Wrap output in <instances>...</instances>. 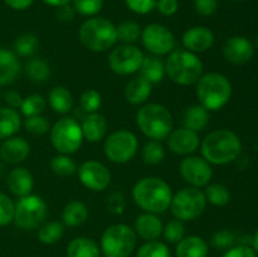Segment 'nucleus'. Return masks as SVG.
Here are the masks:
<instances>
[{"label": "nucleus", "instance_id": "09e8293b", "mask_svg": "<svg viewBox=\"0 0 258 257\" xmlns=\"http://www.w3.org/2000/svg\"><path fill=\"white\" fill-rule=\"evenodd\" d=\"M126 207V198L121 191L112 193L107 199V208L111 213L121 214Z\"/></svg>", "mask_w": 258, "mask_h": 257}, {"label": "nucleus", "instance_id": "864d4df0", "mask_svg": "<svg viewBox=\"0 0 258 257\" xmlns=\"http://www.w3.org/2000/svg\"><path fill=\"white\" fill-rule=\"evenodd\" d=\"M4 100L5 102L10 106V108H14V110L20 107L23 103L22 96L18 92H15V91H7V92L4 93Z\"/></svg>", "mask_w": 258, "mask_h": 257}, {"label": "nucleus", "instance_id": "6e6552de", "mask_svg": "<svg viewBox=\"0 0 258 257\" xmlns=\"http://www.w3.org/2000/svg\"><path fill=\"white\" fill-rule=\"evenodd\" d=\"M207 207V198L199 188L188 186L173 196L170 202L171 213L181 222L194 221L202 216Z\"/></svg>", "mask_w": 258, "mask_h": 257}, {"label": "nucleus", "instance_id": "aec40b11", "mask_svg": "<svg viewBox=\"0 0 258 257\" xmlns=\"http://www.w3.org/2000/svg\"><path fill=\"white\" fill-rule=\"evenodd\" d=\"M7 183L10 191L17 197H20V198L29 196L33 190V186H34L32 173L28 169L20 168V166L14 168L10 171Z\"/></svg>", "mask_w": 258, "mask_h": 257}, {"label": "nucleus", "instance_id": "4be33fe9", "mask_svg": "<svg viewBox=\"0 0 258 257\" xmlns=\"http://www.w3.org/2000/svg\"><path fill=\"white\" fill-rule=\"evenodd\" d=\"M81 127H82L83 138L87 139L90 143H97L102 140L107 133V121L103 115L93 112L85 118Z\"/></svg>", "mask_w": 258, "mask_h": 257}, {"label": "nucleus", "instance_id": "c9c22d12", "mask_svg": "<svg viewBox=\"0 0 258 257\" xmlns=\"http://www.w3.org/2000/svg\"><path fill=\"white\" fill-rule=\"evenodd\" d=\"M207 202L212 203L213 206L217 207H223L231 199V194H229L228 189L222 184H211L207 185L206 191H204Z\"/></svg>", "mask_w": 258, "mask_h": 257}, {"label": "nucleus", "instance_id": "c85d7f7f", "mask_svg": "<svg viewBox=\"0 0 258 257\" xmlns=\"http://www.w3.org/2000/svg\"><path fill=\"white\" fill-rule=\"evenodd\" d=\"M88 218V209L85 203L80 201L70 202L62 213L63 223L68 227H77L85 223Z\"/></svg>", "mask_w": 258, "mask_h": 257}, {"label": "nucleus", "instance_id": "e433bc0d", "mask_svg": "<svg viewBox=\"0 0 258 257\" xmlns=\"http://www.w3.org/2000/svg\"><path fill=\"white\" fill-rule=\"evenodd\" d=\"M141 156H143L144 163L148 165H156V164L161 163L165 156V151H164L163 145L159 141L151 140L145 144L141 151Z\"/></svg>", "mask_w": 258, "mask_h": 257}, {"label": "nucleus", "instance_id": "9d476101", "mask_svg": "<svg viewBox=\"0 0 258 257\" xmlns=\"http://www.w3.org/2000/svg\"><path fill=\"white\" fill-rule=\"evenodd\" d=\"M47 204L38 196H25L15 204L14 223L23 231H33L44 222Z\"/></svg>", "mask_w": 258, "mask_h": 257}, {"label": "nucleus", "instance_id": "a878e982", "mask_svg": "<svg viewBox=\"0 0 258 257\" xmlns=\"http://www.w3.org/2000/svg\"><path fill=\"white\" fill-rule=\"evenodd\" d=\"M209 123V112L202 105H193L188 107L183 116V125L185 128L196 133L204 130Z\"/></svg>", "mask_w": 258, "mask_h": 257}, {"label": "nucleus", "instance_id": "3c124183", "mask_svg": "<svg viewBox=\"0 0 258 257\" xmlns=\"http://www.w3.org/2000/svg\"><path fill=\"white\" fill-rule=\"evenodd\" d=\"M156 8L163 15L170 17V15H174L178 12L179 3L178 0H159L156 3Z\"/></svg>", "mask_w": 258, "mask_h": 257}, {"label": "nucleus", "instance_id": "473e14b6", "mask_svg": "<svg viewBox=\"0 0 258 257\" xmlns=\"http://www.w3.org/2000/svg\"><path fill=\"white\" fill-rule=\"evenodd\" d=\"M27 75L34 83H43L49 78L50 68L45 60L40 58H33L27 65Z\"/></svg>", "mask_w": 258, "mask_h": 257}, {"label": "nucleus", "instance_id": "4c0bfd02", "mask_svg": "<svg viewBox=\"0 0 258 257\" xmlns=\"http://www.w3.org/2000/svg\"><path fill=\"white\" fill-rule=\"evenodd\" d=\"M116 33H117V40L122 42L123 44H131L140 38L141 29L138 23L123 22L116 27Z\"/></svg>", "mask_w": 258, "mask_h": 257}, {"label": "nucleus", "instance_id": "dca6fc26", "mask_svg": "<svg viewBox=\"0 0 258 257\" xmlns=\"http://www.w3.org/2000/svg\"><path fill=\"white\" fill-rule=\"evenodd\" d=\"M223 57L233 65H243L253 57V44L244 37H232L224 43Z\"/></svg>", "mask_w": 258, "mask_h": 257}, {"label": "nucleus", "instance_id": "b1692460", "mask_svg": "<svg viewBox=\"0 0 258 257\" xmlns=\"http://www.w3.org/2000/svg\"><path fill=\"white\" fill-rule=\"evenodd\" d=\"M175 253L176 257H207L208 244L202 237H184L180 242H178Z\"/></svg>", "mask_w": 258, "mask_h": 257}, {"label": "nucleus", "instance_id": "052dcab7", "mask_svg": "<svg viewBox=\"0 0 258 257\" xmlns=\"http://www.w3.org/2000/svg\"><path fill=\"white\" fill-rule=\"evenodd\" d=\"M2 96H3V93H2V91H0V98H2Z\"/></svg>", "mask_w": 258, "mask_h": 257}, {"label": "nucleus", "instance_id": "423d86ee", "mask_svg": "<svg viewBox=\"0 0 258 257\" xmlns=\"http://www.w3.org/2000/svg\"><path fill=\"white\" fill-rule=\"evenodd\" d=\"M83 47L92 52H105L117 42L116 27L105 18H91L86 20L78 32Z\"/></svg>", "mask_w": 258, "mask_h": 257}, {"label": "nucleus", "instance_id": "a18cd8bd", "mask_svg": "<svg viewBox=\"0 0 258 257\" xmlns=\"http://www.w3.org/2000/svg\"><path fill=\"white\" fill-rule=\"evenodd\" d=\"M103 0H73L76 12L82 15H95L102 9Z\"/></svg>", "mask_w": 258, "mask_h": 257}, {"label": "nucleus", "instance_id": "6ab92c4d", "mask_svg": "<svg viewBox=\"0 0 258 257\" xmlns=\"http://www.w3.org/2000/svg\"><path fill=\"white\" fill-rule=\"evenodd\" d=\"M30 153L29 144L23 138H9L0 148V158L9 164L24 161Z\"/></svg>", "mask_w": 258, "mask_h": 257}, {"label": "nucleus", "instance_id": "5fc2aeb1", "mask_svg": "<svg viewBox=\"0 0 258 257\" xmlns=\"http://www.w3.org/2000/svg\"><path fill=\"white\" fill-rule=\"evenodd\" d=\"M57 17L62 22H71L73 19V17H75V9L72 7H70L68 4L58 7Z\"/></svg>", "mask_w": 258, "mask_h": 257}, {"label": "nucleus", "instance_id": "9b49d317", "mask_svg": "<svg viewBox=\"0 0 258 257\" xmlns=\"http://www.w3.org/2000/svg\"><path fill=\"white\" fill-rule=\"evenodd\" d=\"M138 145V139L131 131L118 130L106 138L103 150L112 163L125 164L135 156Z\"/></svg>", "mask_w": 258, "mask_h": 257}, {"label": "nucleus", "instance_id": "72a5a7b5", "mask_svg": "<svg viewBox=\"0 0 258 257\" xmlns=\"http://www.w3.org/2000/svg\"><path fill=\"white\" fill-rule=\"evenodd\" d=\"M39 40L32 33H24L14 42V52L20 57H29L38 50Z\"/></svg>", "mask_w": 258, "mask_h": 257}, {"label": "nucleus", "instance_id": "2f4dec72", "mask_svg": "<svg viewBox=\"0 0 258 257\" xmlns=\"http://www.w3.org/2000/svg\"><path fill=\"white\" fill-rule=\"evenodd\" d=\"M64 233V226L59 222H47L38 231V238L44 244H53L59 241Z\"/></svg>", "mask_w": 258, "mask_h": 257}, {"label": "nucleus", "instance_id": "58836bf2", "mask_svg": "<svg viewBox=\"0 0 258 257\" xmlns=\"http://www.w3.org/2000/svg\"><path fill=\"white\" fill-rule=\"evenodd\" d=\"M136 257H170V251L163 242L148 241L138 249Z\"/></svg>", "mask_w": 258, "mask_h": 257}, {"label": "nucleus", "instance_id": "49530a36", "mask_svg": "<svg viewBox=\"0 0 258 257\" xmlns=\"http://www.w3.org/2000/svg\"><path fill=\"white\" fill-rule=\"evenodd\" d=\"M234 241H236L234 233L228 229L216 232L212 237V244L219 249H229L234 244Z\"/></svg>", "mask_w": 258, "mask_h": 257}, {"label": "nucleus", "instance_id": "20e7f679", "mask_svg": "<svg viewBox=\"0 0 258 257\" xmlns=\"http://www.w3.org/2000/svg\"><path fill=\"white\" fill-rule=\"evenodd\" d=\"M136 123L144 135L156 141L168 138L174 125L170 111L159 103L143 106L136 115Z\"/></svg>", "mask_w": 258, "mask_h": 257}, {"label": "nucleus", "instance_id": "8fccbe9b", "mask_svg": "<svg viewBox=\"0 0 258 257\" xmlns=\"http://www.w3.org/2000/svg\"><path fill=\"white\" fill-rule=\"evenodd\" d=\"M194 8L198 14L209 17L218 9V0H194Z\"/></svg>", "mask_w": 258, "mask_h": 257}, {"label": "nucleus", "instance_id": "f8f14e48", "mask_svg": "<svg viewBox=\"0 0 258 257\" xmlns=\"http://www.w3.org/2000/svg\"><path fill=\"white\" fill-rule=\"evenodd\" d=\"M144 54L133 44H121L113 48L108 57V65L115 73L121 76L133 75L140 70Z\"/></svg>", "mask_w": 258, "mask_h": 257}, {"label": "nucleus", "instance_id": "f257e3e1", "mask_svg": "<svg viewBox=\"0 0 258 257\" xmlns=\"http://www.w3.org/2000/svg\"><path fill=\"white\" fill-rule=\"evenodd\" d=\"M134 202L148 213H164L170 207L171 189L166 181L156 176L140 179L133 188Z\"/></svg>", "mask_w": 258, "mask_h": 257}, {"label": "nucleus", "instance_id": "ddd939ff", "mask_svg": "<svg viewBox=\"0 0 258 257\" xmlns=\"http://www.w3.org/2000/svg\"><path fill=\"white\" fill-rule=\"evenodd\" d=\"M143 44L149 52L155 55H164L175 48V37L161 24H150L141 32Z\"/></svg>", "mask_w": 258, "mask_h": 257}, {"label": "nucleus", "instance_id": "680f3d73", "mask_svg": "<svg viewBox=\"0 0 258 257\" xmlns=\"http://www.w3.org/2000/svg\"><path fill=\"white\" fill-rule=\"evenodd\" d=\"M236 2H238V0H236Z\"/></svg>", "mask_w": 258, "mask_h": 257}, {"label": "nucleus", "instance_id": "4468645a", "mask_svg": "<svg viewBox=\"0 0 258 257\" xmlns=\"http://www.w3.org/2000/svg\"><path fill=\"white\" fill-rule=\"evenodd\" d=\"M181 176L194 188L207 186L212 179V168L208 161L199 156H186L179 166Z\"/></svg>", "mask_w": 258, "mask_h": 257}, {"label": "nucleus", "instance_id": "7ed1b4c3", "mask_svg": "<svg viewBox=\"0 0 258 257\" xmlns=\"http://www.w3.org/2000/svg\"><path fill=\"white\" fill-rule=\"evenodd\" d=\"M231 96V82L221 73H207L197 81V97L199 105L208 111L221 110L228 102Z\"/></svg>", "mask_w": 258, "mask_h": 257}, {"label": "nucleus", "instance_id": "f3484780", "mask_svg": "<svg viewBox=\"0 0 258 257\" xmlns=\"http://www.w3.org/2000/svg\"><path fill=\"white\" fill-rule=\"evenodd\" d=\"M199 143L201 141H199L198 134L189 128H178L169 134V149L179 155H189L194 153L198 149Z\"/></svg>", "mask_w": 258, "mask_h": 257}, {"label": "nucleus", "instance_id": "f03ea898", "mask_svg": "<svg viewBox=\"0 0 258 257\" xmlns=\"http://www.w3.org/2000/svg\"><path fill=\"white\" fill-rule=\"evenodd\" d=\"M201 150L203 159L208 163L224 165L238 158L242 150V143L233 131L221 128L206 136Z\"/></svg>", "mask_w": 258, "mask_h": 257}, {"label": "nucleus", "instance_id": "6e6d98bb", "mask_svg": "<svg viewBox=\"0 0 258 257\" xmlns=\"http://www.w3.org/2000/svg\"><path fill=\"white\" fill-rule=\"evenodd\" d=\"M5 4L14 10H25L32 5L33 0H4Z\"/></svg>", "mask_w": 258, "mask_h": 257}, {"label": "nucleus", "instance_id": "ea45409f", "mask_svg": "<svg viewBox=\"0 0 258 257\" xmlns=\"http://www.w3.org/2000/svg\"><path fill=\"white\" fill-rule=\"evenodd\" d=\"M44 107L45 100L43 98V96L38 95V93H33V95L27 96L23 100L20 110H22L23 115H25L27 117H30V116L40 115L43 112V110H44Z\"/></svg>", "mask_w": 258, "mask_h": 257}, {"label": "nucleus", "instance_id": "5701e85b", "mask_svg": "<svg viewBox=\"0 0 258 257\" xmlns=\"http://www.w3.org/2000/svg\"><path fill=\"white\" fill-rule=\"evenodd\" d=\"M20 71V63L17 54L12 50L0 48V85L14 82Z\"/></svg>", "mask_w": 258, "mask_h": 257}, {"label": "nucleus", "instance_id": "c03bdc74", "mask_svg": "<svg viewBox=\"0 0 258 257\" xmlns=\"http://www.w3.org/2000/svg\"><path fill=\"white\" fill-rule=\"evenodd\" d=\"M101 103H102V98L96 90H87L81 96V106L88 113L97 112Z\"/></svg>", "mask_w": 258, "mask_h": 257}, {"label": "nucleus", "instance_id": "603ef678", "mask_svg": "<svg viewBox=\"0 0 258 257\" xmlns=\"http://www.w3.org/2000/svg\"><path fill=\"white\" fill-rule=\"evenodd\" d=\"M222 257H257L256 253L248 246L231 247Z\"/></svg>", "mask_w": 258, "mask_h": 257}, {"label": "nucleus", "instance_id": "bb28decb", "mask_svg": "<svg viewBox=\"0 0 258 257\" xmlns=\"http://www.w3.org/2000/svg\"><path fill=\"white\" fill-rule=\"evenodd\" d=\"M165 63L156 55L144 57L143 63L140 66V76L146 81L153 83L161 82L165 76Z\"/></svg>", "mask_w": 258, "mask_h": 257}, {"label": "nucleus", "instance_id": "7c9ffc66", "mask_svg": "<svg viewBox=\"0 0 258 257\" xmlns=\"http://www.w3.org/2000/svg\"><path fill=\"white\" fill-rule=\"evenodd\" d=\"M22 125L20 115L10 107L0 108V139H8L14 135Z\"/></svg>", "mask_w": 258, "mask_h": 257}, {"label": "nucleus", "instance_id": "37998d69", "mask_svg": "<svg viewBox=\"0 0 258 257\" xmlns=\"http://www.w3.org/2000/svg\"><path fill=\"white\" fill-rule=\"evenodd\" d=\"M15 204L4 193H0V227L8 226L14 221Z\"/></svg>", "mask_w": 258, "mask_h": 257}, {"label": "nucleus", "instance_id": "bf43d9fd", "mask_svg": "<svg viewBox=\"0 0 258 257\" xmlns=\"http://www.w3.org/2000/svg\"><path fill=\"white\" fill-rule=\"evenodd\" d=\"M256 45H257V48H258V35H257V38H256Z\"/></svg>", "mask_w": 258, "mask_h": 257}, {"label": "nucleus", "instance_id": "393cba45", "mask_svg": "<svg viewBox=\"0 0 258 257\" xmlns=\"http://www.w3.org/2000/svg\"><path fill=\"white\" fill-rule=\"evenodd\" d=\"M151 95V83L145 78L138 76L133 78L125 87V98L133 105H141Z\"/></svg>", "mask_w": 258, "mask_h": 257}, {"label": "nucleus", "instance_id": "1a4fd4ad", "mask_svg": "<svg viewBox=\"0 0 258 257\" xmlns=\"http://www.w3.org/2000/svg\"><path fill=\"white\" fill-rule=\"evenodd\" d=\"M50 141L58 153L66 155L76 153L82 145V127L75 118H59L50 128Z\"/></svg>", "mask_w": 258, "mask_h": 257}, {"label": "nucleus", "instance_id": "4d7b16f0", "mask_svg": "<svg viewBox=\"0 0 258 257\" xmlns=\"http://www.w3.org/2000/svg\"><path fill=\"white\" fill-rule=\"evenodd\" d=\"M43 2L45 3V4L48 5H52V7H62V5H66L68 4V3L71 2V0H43Z\"/></svg>", "mask_w": 258, "mask_h": 257}, {"label": "nucleus", "instance_id": "de8ad7c7", "mask_svg": "<svg viewBox=\"0 0 258 257\" xmlns=\"http://www.w3.org/2000/svg\"><path fill=\"white\" fill-rule=\"evenodd\" d=\"M128 9L138 14H148L156 7L155 0H125Z\"/></svg>", "mask_w": 258, "mask_h": 257}, {"label": "nucleus", "instance_id": "2eb2a0df", "mask_svg": "<svg viewBox=\"0 0 258 257\" xmlns=\"http://www.w3.org/2000/svg\"><path fill=\"white\" fill-rule=\"evenodd\" d=\"M80 180L86 188L93 191H102L110 185V170L100 161L90 160L83 163L78 169Z\"/></svg>", "mask_w": 258, "mask_h": 257}, {"label": "nucleus", "instance_id": "cd10ccee", "mask_svg": "<svg viewBox=\"0 0 258 257\" xmlns=\"http://www.w3.org/2000/svg\"><path fill=\"white\" fill-rule=\"evenodd\" d=\"M67 257H100V247L93 239L78 237L68 244Z\"/></svg>", "mask_w": 258, "mask_h": 257}, {"label": "nucleus", "instance_id": "0eeeda50", "mask_svg": "<svg viewBox=\"0 0 258 257\" xmlns=\"http://www.w3.org/2000/svg\"><path fill=\"white\" fill-rule=\"evenodd\" d=\"M135 247L136 233L127 224H113L101 237V251L105 257H128Z\"/></svg>", "mask_w": 258, "mask_h": 257}, {"label": "nucleus", "instance_id": "a19ab883", "mask_svg": "<svg viewBox=\"0 0 258 257\" xmlns=\"http://www.w3.org/2000/svg\"><path fill=\"white\" fill-rule=\"evenodd\" d=\"M163 234L165 239L170 243H178L184 238L185 234V227H184L183 222L179 219H173V221L168 222L165 227H163Z\"/></svg>", "mask_w": 258, "mask_h": 257}, {"label": "nucleus", "instance_id": "79ce46f5", "mask_svg": "<svg viewBox=\"0 0 258 257\" xmlns=\"http://www.w3.org/2000/svg\"><path fill=\"white\" fill-rule=\"evenodd\" d=\"M24 125L28 133L37 136L44 135V134L48 133V130H49V121H48L44 116H40V115L27 117Z\"/></svg>", "mask_w": 258, "mask_h": 257}, {"label": "nucleus", "instance_id": "c756f323", "mask_svg": "<svg viewBox=\"0 0 258 257\" xmlns=\"http://www.w3.org/2000/svg\"><path fill=\"white\" fill-rule=\"evenodd\" d=\"M50 107L57 113H67L73 106L72 93L63 86H55L50 90L48 96Z\"/></svg>", "mask_w": 258, "mask_h": 257}, {"label": "nucleus", "instance_id": "a211bd4d", "mask_svg": "<svg viewBox=\"0 0 258 257\" xmlns=\"http://www.w3.org/2000/svg\"><path fill=\"white\" fill-rule=\"evenodd\" d=\"M213 32L207 27H193L186 30L183 35V44L189 52H206L213 45Z\"/></svg>", "mask_w": 258, "mask_h": 257}, {"label": "nucleus", "instance_id": "412c9836", "mask_svg": "<svg viewBox=\"0 0 258 257\" xmlns=\"http://www.w3.org/2000/svg\"><path fill=\"white\" fill-rule=\"evenodd\" d=\"M135 231L145 241H156L163 233V223L153 213H144L136 218Z\"/></svg>", "mask_w": 258, "mask_h": 257}, {"label": "nucleus", "instance_id": "13d9d810", "mask_svg": "<svg viewBox=\"0 0 258 257\" xmlns=\"http://www.w3.org/2000/svg\"><path fill=\"white\" fill-rule=\"evenodd\" d=\"M252 244H253V248H254V251L258 252V232H257L256 234H254L253 239H252Z\"/></svg>", "mask_w": 258, "mask_h": 257}, {"label": "nucleus", "instance_id": "f704fd0d", "mask_svg": "<svg viewBox=\"0 0 258 257\" xmlns=\"http://www.w3.org/2000/svg\"><path fill=\"white\" fill-rule=\"evenodd\" d=\"M50 169L58 176H71L76 173L77 166L70 156L66 154H60L50 160Z\"/></svg>", "mask_w": 258, "mask_h": 257}, {"label": "nucleus", "instance_id": "39448f33", "mask_svg": "<svg viewBox=\"0 0 258 257\" xmlns=\"http://www.w3.org/2000/svg\"><path fill=\"white\" fill-rule=\"evenodd\" d=\"M165 72L173 82L181 86L196 83L203 73V63L196 53L186 49L173 50L166 59Z\"/></svg>", "mask_w": 258, "mask_h": 257}]
</instances>
